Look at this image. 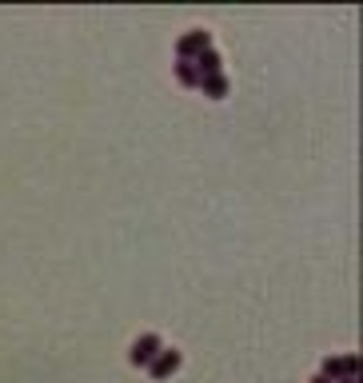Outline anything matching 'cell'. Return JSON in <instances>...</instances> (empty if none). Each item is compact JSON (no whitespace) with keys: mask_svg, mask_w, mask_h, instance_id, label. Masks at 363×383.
I'll list each match as a JSON object with an SVG mask.
<instances>
[{"mask_svg":"<svg viewBox=\"0 0 363 383\" xmlns=\"http://www.w3.org/2000/svg\"><path fill=\"white\" fill-rule=\"evenodd\" d=\"M200 88H204L212 100H223V92H228V76H223V72H216V76H204V80H200Z\"/></svg>","mask_w":363,"mask_h":383,"instance_id":"cell-5","label":"cell"},{"mask_svg":"<svg viewBox=\"0 0 363 383\" xmlns=\"http://www.w3.org/2000/svg\"><path fill=\"white\" fill-rule=\"evenodd\" d=\"M160 351H164V343H160V335H140V339H136V343H132V351H128V359H132V364L136 367H148L152 364V359H156Z\"/></svg>","mask_w":363,"mask_h":383,"instance_id":"cell-1","label":"cell"},{"mask_svg":"<svg viewBox=\"0 0 363 383\" xmlns=\"http://www.w3.org/2000/svg\"><path fill=\"white\" fill-rule=\"evenodd\" d=\"M148 371H152V380H168V375H176V371H180V351H176V348H164L156 359L148 364Z\"/></svg>","mask_w":363,"mask_h":383,"instance_id":"cell-3","label":"cell"},{"mask_svg":"<svg viewBox=\"0 0 363 383\" xmlns=\"http://www.w3.org/2000/svg\"><path fill=\"white\" fill-rule=\"evenodd\" d=\"M176 80H180V84H184V88H200V76H196V68H192V64H176Z\"/></svg>","mask_w":363,"mask_h":383,"instance_id":"cell-6","label":"cell"},{"mask_svg":"<svg viewBox=\"0 0 363 383\" xmlns=\"http://www.w3.org/2000/svg\"><path fill=\"white\" fill-rule=\"evenodd\" d=\"M208 48H212V36H208V32H188V36H184V40H180V44H176V52H180V60L188 64L192 56H204Z\"/></svg>","mask_w":363,"mask_h":383,"instance_id":"cell-2","label":"cell"},{"mask_svg":"<svg viewBox=\"0 0 363 383\" xmlns=\"http://www.w3.org/2000/svg\"><path fill=\"white\" fill-rule=\"evenodd\" d=\"M328 380H355V355H339V359H323V371Z\"/></svg>","mask_w":363,"mask_h":383,"instance_id":"cell-4","label":"cell"}]
</instances>
